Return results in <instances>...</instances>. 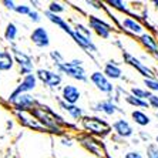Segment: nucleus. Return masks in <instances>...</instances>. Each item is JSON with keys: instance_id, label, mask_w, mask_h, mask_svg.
Segmentation results:
<instances>
[{"instance_id": "f257e3e1", "label": "nucleus", "mask_w": 158, "mask_h": 158, "mask_svg": "<svg viewBox=\"0 0 158 158\" xmlns=\"http://www.w3.org/2000/svg\"><path fill=\"white\" fill-rule=\"evenodd\" d=\"M29 113L46 131H52V132H56V134L61 135V134H64L63 127L76 128V125L69 124L61 115H59L56 111H53L50 107L44 106V104L37 103V106L34 108H31Z\"/></svg>"}, {"instance_id": "f03ea898", "label": "nucleus", "mask_w": 158, "mask_h": 158, "mask_svg": "<svg viewBox=\"0 0 158 158\" xmlns=\"http://www.w3.org/2000/svg\"><path fill=\"white\" fill-rule=\"evenodd\" d=\"M80 123L83 130L96 138H104L113 132L110 123H107L104 118L97 117V115H84Z\"/></svg>"}, {"instance_id": "7ed1b4c3", "label": "nucleus", "mask_w": 158, "mask_h": 158, "mask_svg": "<svg viewBox=\"0 0 158 158\" xmlns=\"http://www.w3.org/2000/svg\"><path fill=\"white\" fill-rule=\"evenodd\" d=\"M56 71L60 74H64V76L73 78V80L81 81V83H87L88 81V74L85 73V69L83 67V60L80 59L64 61L63 64L56 67Z\"/></svg>"}, {"instance_id": "20e7f679", "label": "nucleus", "mask_w": 158, "mask_h": 158, "mask_svg": "<svg viewBox=\"0 0 158 158\" xmlns=\"http://www.w3.org/2000/svg\"><path fill=\"white\" fill-rule=\"evenodd\" d=\"M77 140L80 141L81 145H83L88 152H91L93 155H96V157H98V158H103V157L111 158L110 154L107 152V150L104 148V144L101 143L98 138H96V137H93V135H90V134H87V132H84V134H81L80 137H77Z\"/></svg>"}, {"instance_id": "39448f33", "label": "nucleus", "mask_w": 158, "mask_h": 158, "mask_svg": "<svg viewBox=\"0 0 158 158\" xmlns=\"http://www.w3.org/2000/svg\"><path fill=\"white\" fill-rule=\"evenodd\" d=\"M88 29L94 31L100 39H104V40H108L111 37V33L114 31V27L111 26L110 23H107L104 19L98 17L96 15L88 16Z\"/></svg>"}, {"instance_id": "423d86ee", "label": "nucleus", "mask_w": 158, "mask_h": 158, "mask_svg": "<svg viewBox=\"0 0 158 158\" xmlns=\"http://www.w3.org/2000/svg\"><path fill=\"white\" fill-rule=\"evenodd\" d=\"M88 81H90L100 93H103V94H106V96H108V97H111L113 93L115 91V85L113 84V81L106 77V74H104L103 71H93V73L90 74V77H88Z\"/></svg>"}, {"instance_id": "0eeeda50", "label": "nucleus", "mask_w": 158, "mask_h": 158, "mask_svg": "<svg viewBox=\"0 0 158 158\" xmlns=\"http://www.w3.org/2000/svg\"><path fill=\"white\" fill-rule=\"evenodd\" d=\"M123 59H124V63H127L134 70L138 71V73L143 76V78H155L157 77V74H155V71L152 70V69H150L145 63H143L138 57H135V56L131 54V53L123 52Z\"/></svg>"}, {"instance_id": "6e6552de", "label": "nucleus", "mask_w": 158, "mask_h": 158, "mask_svg": "<svg viewBox=\"0 0 158 158\" xmlns=\"http://www.w3.org/2000/svg\"><path fill=\"white\" fill-rule=\"evenodd\" d=\"M13 52V59H15V63H17L19 69H20V74L23 77H26L29 74H33L34 70V63L31 60L29 54H26L24 52H20L17 47H13L11 48Z\"/></svg>"}, {"instance_id": "1a4fd4ad", "label": "nucleus", "mask_w": 158, "mask_h": 158, "mask_svg": "<svg viewBox=\"0 0 158 158\" xmlns=\"http://www.w3.org/2000/svg\"><path fill=\"white\" fill-rule=\"evenodd\" d=\"M111 130L114 131V134L123 140H127V138H132L134 134H135V130L132 127V124L124 117H120L117 120L113 121L111 124Z\"/></svg>"}, {"instance_id": "9d476101", "label": "nucleus", "mask_w": 158, "mask_h": 158, "mask_svg": "<svg viewBox=\"0 0 158 158\" xmlns=\"http://www.w3.org/2000/svg\"><path fill=\"white\" fill-rule=\"evenodd\" d=\"M120 27H121L123 31L131 34V36H137V37H140L141 34H144L147 31L145 26H144L140 20H137L134 17H130V16H124L120 20Z\"/></svg>"}, {"instance_id": "9b49d317", "label": "nucleus", "mask_w": 158, "mask_h": 158, "mask_svg": "<svg viewBox=\"0 0 158 158\" xmlns=\"http://www.w3.org/2000/svg\"><path fill=\"white\" fill-rule=\"evenodd\" d=\"M36 77L37 80H40L44 85H47L50 88H57L63 81L61 74L57 71L47 70V69H39L36 71Z\"/></svg>"}, {"instance_id": "f8f14e48", "label": "nucleus", "mask_w": 158, "mask_h": 158, "mask_svg": "<svg viewBox=\"0 0 158 158\" xmlns=\"http://www.w3.org/2000/svg\"><path fill=\"white\" fill-rule=\"evenodd\" d=\"M36 87H37L36 74H29V76H26V77H23V80L20 81V84L16 87V90L11 93L10 97H9V103H11L16 97L22 96V94H29V93L33 91Z\"/></svg>"}, {"instance_id": "ddd939ff", "label": "nucleus", "mask_w": 158, "mask_h": 158, "mask_svg": "<svg viewBox=\"0 0 158 158\" xmlns=\"http://www.w3.org/2000/svg\"><path fill=\"white\" fill-rule=\"evenodd\" d=\"M91 110L94 111V113H100V114L107 115V117H113V115L118 114V113H124V111L118 107V104H115L111 98L100 100V101L94 103Z\"/></svg>"}, {"instance_id": "4468645a", "label": "nucleus", "mask_w": 158, "mask_h": 158, "mask_svg": "<svg viewBox=\"0 0 158 158\" xmlns=\"http://www.w3.org/2000/svg\"><path fill=\"white\" fill-rule=\"evenodd\" d=\"M37 101L33 96H30V94H22V96L16 97L10 104H13L15 107L16 113H24V111H30L31 108L37 106Z\"/></svg>"}, {"instance_id": "2eb2a0df", "label": "nucleus", "mask_w": 158, "mask_h": 158, "mask_svg": "<svg viewBox=\"0 0 158 158\" xmlns=\"http://www.w3.org/2000/svg\"><path fill=\"white\" fill-rule=\"evenodd\" d=\"M30 40H31V43L39 48H46L50 46V36H48V31L41 26L36 27V29L31 31Z\"/></svg>"}, {"instance_id": "dca6fc26", "label": "nucleus", "mask_w": 158, "mask_h": 158, "mask_svg": "<svg viewBox=\"0 0 158 158\" xmlns=\"http://www.w3.org/2000/svg\"><path fill=\"white\" fill-rule=\"evenodd\" d=\"M138 43L141 44V47H143L148 54H152V56L158 54V40L152 33L145 31L144 34H141V36L138 37Z\"/></svg>"}, {"instance_id": "f3484780", "label": "nucleus", "mask_w": 158, "mask_h": 158, "mask_svg": "<svg viewBox=\"0 0 158 158\" xmlns=\"http://www.w3.org/2000/svg\"><path fill=\"white\" fill-rule=\"evenodd\" d=\"M81 98V91L77 85L66 84L61 88V100L67 104H77Z\"/></svg>"}, {"instance_id": "a211bd4d", "label": "nucleus", "mask_w": 158, "mask_h": 158, "mask_svg": "<svg viewBox=\"0 0 158 158\" xmlns=\"http://www.w3.org/2000/svg\"><path fill=\"white\" fill-rule=\"evenodd\" d=\"M103 73L106 74V77L108 80H121L124 73H123V69L120 66V63L114 61V60H110L107 61L103 67Z\"/></svg>"}, {"instance_id": "6ab92c4d", "label": "nucleus", "mask_w": 158, "mask_h": 158, "mask_svg": "<svg viewBox=\"0 0 158 158\" xmlns=\"http://www.w3.org/2000/svg\"><path fill=\"white\" fill-rule=\"evenodd\" d=\"M44 16H46V17H47L48 20L53 23V24H56L59 29H61L64 33H67L69 36L71 37V34H73V27L69 24V22H67V20H64V19H63L61 16H59V15H53V13H50L48 10L44 11Z\"/></svg>"}, {"instance_id": "aec40b11", "label": "nucleus", "mask_w": 158, "mask_h": 158, "mask_svg": "<svg viewBox=\"0 0 158 158\" xmlns=\"http://www.w3.org/2000/svg\"><path fill=\"white\" fill-rule=\"evenodd\" d=\"M59 106H60V108H63V110L66 111L67 114L70 115L73 120H76V121H78V120L81 121V118L85 115L84 114V108L78 107L77 104H67V103H64L63 100H60Z\"/></svg>"}, {"instance_id": "412c9836", "label": "nucleus", "mask_w": 158, "mask_h": 158, "mask_svg": "<svg viewBox=\"0 0 158 158\" xmlns=\"http://www.w3.org/2000/svg\"><path fill=\"white\" fill-rule=\"evenodd\" d=\"M131 120H132V123L137 124L138 127H148V125L152 123L151 117L144 110H132L131 111Z\"/></svg>"}, {"instance_id": "4be33fe9", "label": "nucleus", "mask_w": 158, "mask_h": 158, "mask_svg": "<svg viewBox=\"0 0 158 158\" xmlns=\"http://www.w3.org/2000/svg\"><path fill=\"white\" fill-rule=\"evenodd\" d=\"M125 103L128 104V106L134 107L135 110H148L150 108V104H148L147 100H141V98H137V97L131 96L130 93H127L124 97H123Z\"/></svg>"}, {"instance_id": "5701e85b", "label": "nucleus", "mask_w": 158, "mask_h": 158, "mask_svg": "<svg viewBox=\"0 0 158 158\" xmlns=\"http://www.w3.org/2000/svg\"><path fill=\"white\" fill-rule=\"evenodd\" d=\"M15 66L13 54H10L6 50H0V71H9Z\"/></svg>"}, {"instance_id": "b1692460", "label": "nucleus", "mask_w": 158, "mask_h": 158, "mask_svg": "<svg viewBox=\"0 0 158 158\" xmlns=\"http://www.w3.org/2000/svg\"><path fill=\"white\" fill-rule=\"evenodd\" d=\"M106 4H108V7L115 9V10L120 11V13H124L125 16H130V17L132 16V11L130 10L127 2H123V0H108Z\"/></svg>"}, {"instance_id": "393cba45", "label": "nucleus", "mask_w": 158, "mask_h": 158, "mask_svg": "<svg viewBox=\"0 0 158 158\" xmlns=\"http://www.w3.org/2000/svg\"><path fill=\"white\" fill-rule=\"evenodd\" d=\"M128 93L131 96L137 97V98H141V100H148L151 97V94H152V93H150L147 88L143 87V85H131Z\"/></svg>"}, {"instance_id": "a878e982", "label": "nucleus", "mask_w": 158, "mask_h": 158, "mask_svg": "<svg viewBox=\"0 0 158 158\" xmlns=\"http://www.w3.org/2000/svg\"><path fill=\"white\" fill-rule=\"evenodd\" d=\"M19 34V29L15 23H9L6 26V30H4V40L9 41V43H13V41L17 39Z\"/></svg>"}, {"instance_id": "bb28decb", "label": "nucleus", "mask_w": 158, "mask_h": 158, "mask_svg": "<svg viewBox=\"0 0 158 158\" xmlns=\"http://www.w3.org/2000/svg\"><path fill=\"white\" fill-rule=\"evenodd\" d=\"M143 84L150 93L158 94V77L155 78H143Z\"/></svg>"}, {"instance_id": "cd10ccee", "label": "nucleus", "mask_w": 158, "mask_h": 158, "mask_svg": "<svg viewBox=\"0 0 158 158\" xmlns=\"http://www.w3.org/2000/svg\"><path fill=\"white\" fill-rule=\"evenodd\" d=\"M47 10L50 11V13H53V15H59L60 16V13L66 11V6H64L63 3H59V2H50Z\"/></svg>"}, {"instance_id": "c85d7f7f", "label": "nucleus", "mask_w": 158, "mask_h": 158, "mask_svg": "<svg viewBox=\"0 0 158 158\" xmlns=\"http://www.w3.org/2000/svg\"><path fill=\"white\" fill-rule=\"evenodd\" d=\"M50 57H52L53 64H54L56 67L60 66V64H63V63L66 61L64 57H63V54L59 52V50H52V52H50Z\"/></svg>"}, {"instance_id": "c756f323", "label": "nucleus", "mask_w": 158, "mask_h": 158, "mask_svg": "<svg viewBox=\"0 0 158 158\" xmlns=\"http://www.w3.org/2000/svg\"><path fill=\"white\" fill-rule=\"evenodd\" d=\"M147 158H158V145L155 143H150L145 147Z\"/></svg>"}, {"instance_id": "7c9ffc66", "label": "nucleus", "mask_w": 158, "mask_h": 158, "mask_svg": "<svg viewBox=\"0 0 158 158\" xmlns=\"http://www.w3.org/2000/svg\"><path fill=\"white\" fill-rule=\"evenodd\" d=\"M15 11L17 13V15H22V16H29L30 11H31V7L30 6H27V4H17L15 9Z\"/></svg>"}, {"instance_id": "2f4dec72", "label": "nucleus", "mask_w": 158, "mask_h": 158, "mask_svg": "<svg viewBox=\"0 0 158 158\" xmlns=\"http://www.w3.org/2000/svg\"><path fill=\"white\" fill-rule=\"evenodd\" d=\"M147 101L150 104V108H152L154 111H158V94H151V97Z\"/></svg>"}, {"instance_id": "473e14b6", "label": "nucleus", "mask_w": 158, "mask_h": 158, "mask_svg": "<svg viewBox=\"0 0 158 158\" xmlns=\"http://www.w3.org/2000/svg\"><path fill=\"white\" fill-rule=\"evenodd\" d=\"M124 158H144V154L138 150H130L124 154Z\"/></svg>"}, {"instance_id": "72a5a7b5", "label": "nucleus", "mask_w": 158, "mask_h": 158, "mask_svg": "<svg viewBox=\"0 0 158 158\" xmlns=\"http://www.w3.org/2000/svg\"><path fill=\"white\" fill-rule=\"evenodd\" d=\"M27 17H29L31 22H34V23H39L41 20V16H40V13H39L37 10H31V11H30V15L27 16Z\"/></svg>"}, {"instance_id": "f704fd0d", "label": "nucleus", "mask_w": 158, "mask_h": 158, "mask_svg": "<svg viewBox=\"0 0 158 158\" xmlns=\"http://www.w3.org/2000/svg\"><path fill=\"white\" fill-rule=\"evenodd\" d=\"M138 135L141 137V140H143L144 143L147 144V145H148L150 143H152V137H151L150 134H148V132L145 134V131H138Z\"/></svg>"}, {"instance_id": "c9c22d12", "label": "nucleus", "mask_w": 158, "mask_h": 158, "mask_svg": "<svg viewBox=\"0 0 158 158\" xmlns=\"http://www.w3.org/2000/svg\"><path fill=\"white\" fill-rule=\"evenodd\" d=\"M2 4H3L6 9H10V10H15L16 6H17L13 0H3V2H2Z\"/></svg>"}, {"instance_id": "e433bc0d", "label": "nucleus", "mask_w": 158, "mask_h": 158, "mask_svg": "<svg viewBox=\"0 0 158 158\" xmlns=\"http://www.w3.org/2000/svg\"><path fill=\"white\" fill-rule=\"evenodd\" d=\"M152 6H154V9L157 10V13H158V0H154V2H152Z\"/></svg>"}, {"instance_id": "4c0bfd02", "label": "nucleus", "mask_w": 158, "mask_h": 158, "mask_svg": "<svg viewBox=\"0 0 158 158\" xmlns=\"http://www.w3.org/2000/svg\"><path fill=\"white\" fill-rule=\"evenodd\" d=\"M87 4H96V3H94V2H87ZM94 7H96L97 10H101V7H100V6H94Z\"/></svg>"}, {"instance_id": "58836bf2", "label": "nucleus", "mask_w": 158, "mask_h": 158, "mask_svg": "<svg viewBox=\"0 0 158 158\" xmlns=\"http://www.w3.org/2000/svg\"><path fill=\"white\" fill-rule=\"evenodd\" d=\"M154 143L158 145V134H157V135H155V138H154Z\"/></svg>"}, {"instance_id": "ea45409f", "label": "nucleus", "mask_w": 158, "mask_h": 158, "mask_svg": "<svg viewBox=\"0 0 158 158\" xmlns=\"http://www.w3.org/2000/svg\"><path fill=\"white\" fill-rule=\"evenodd\" d=\"M154 115H155V118H157V120H158V111H155V113H154Z\"/></svg>"}]
</instances>
